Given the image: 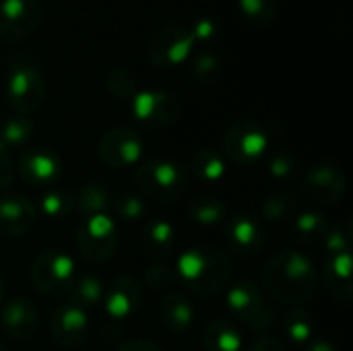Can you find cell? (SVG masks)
<instances>
[{
  "mask_svg": "<svg viewBox=\"0 0 353 351\" xmlns=\"http://www.w3.org/2000/svg\"><path fill=\"white\" fill-rule=\"evenodd\" d=\"M157 314H159V321L165 327V331H170L174 335L186 333L194 323V306L180 292L165 294L157 304Z\"/></svg>",
  "mask_w": 353,
  "mask_h": 351,
  "instance_id": "obj_21",
  "label": "cell"
},
{
  "mask_svg": "<svg viewBox=\"0 0 353 351\" xmlns=\"http://www.w3.org/2000/svg\"><path fill=\"white\" fill-rule=\"evenodd\" d=\"M110 190L105 188V184L93 180V182H85L77 192H74V209L83 215V217H91V215H99L105 213V209L110 207Z\"/></svg>",
  "mask_w": 353,
  "mask_h": 351,
  "instance_id": "obj_25",
  "label": "cell"
},
{
  "mask_svg": "<svg viewBox=\"0 0 353 351\" xmlns=\"http://www.w3.org/2000/svg\"><path fill=\"white\" fill-rule=\"evenodd\" d=\"M242 14L256 25H271L279 14V0H238Z\"/></svg>",
  "mask_w": 353,
  "mask_h": 351,
  "instance_id": "obj_36",
  "label": "cell"
},
{
  "mask_svg": "<svg viewBox=\"0 0 353 351\" xmlns=\"http://www.w3.org/2000/svg\"><path fill=\"white\" fill-rule=\"evenodd\" d=\"M43 19L39 0H0V41L17 43L37 31Z\"/></svg>",
  "mask_w": 353,
  "mask_h": 351,
  "instance_id": "obj_11",
  "label": "cell"
},
{
  "mask_svg": "<svg viewBox=\"0 0 353 351\" xmlns=\"http://www.w3.org/2000/svg\"><path fill=\"white\" fill-rule=\"evenodd\" d=\"M223 225H225L228 246L232 248L234 254H238L240 259H254L263 252L267 236L254 217L240 213L234 217H225Z\"/></svg>",
  "mask_w": 353,
  "mask_h": 351,
  "instance_id": "obj_15",
  "label": "cell"
},
{
  "mask_svg": "<svg viewBox=\"0 0 353 351\" xmlns=\"http://www.w3.org/2000/svg\"><path fill=\"white\" fill-rule=\"evenodd\" d=\"M50 331L58 345L66 350H74L83 345L89 337V319L87 312L79 306L66 302L60 304L50 319Z\"/></svg>",
  "mask_w": 353,
  "mask_h": 351,
  "instance_id": "obj_17",
  "label": "cell"
},
{
  "mask_svg": "<svg viewBox=\"0 0 353 351\" xmlns=\"http://www.w3.org/2000/svg\"><path fill=\"white\" fill-rule=\"evenodd\" d=\"M116 351H161V348L151 341V339H143V337H137V339H128L124 341Z\"/></svg>",
  "mask_w": 353,
  "mask_h": 351,
  "instance_id": "obj_42",
  "label": "cell"
},
{
  "mask_svg": "<svg viewBox=\"0 0 353 351\" xmlns=\"http://www.w3.org/2000/svg\"><path fill=\"white\" fill-rule=\"evenodd\" d=\"M37 219L35 205L17 192L0 197V236L2 238H21L31 232Z\"/></svg>",
  "mask_w": 353,
  "mask_h": 351,
  "instance_id": "obj_18",
  "label": "cell"
},
{
  "mask_svg": "<svg viewBox=\"0 0 353 351\" xmlns=\"http://www.w3.org/2000/svg\"><path fill=\"white\" fill-rule=\"evenodd\" d=\"M302 188L310 201L331 207L343 199L347 182H345V174L339 166L329 163V161H319L306 170Z\"/></svg>",
  "mask_w": 353,
  "mask_h": 351,
  "instance_id": "obj_13",
  "label": "cell"
},
{
  "mask_svg": "<svg viewBox=\"0 0 353 351\" xmlns=\"http://www.w3.org/2000/svg\"><path fill=\"white\" fill-rule=\"evenodd\" d=\"M267 172L275 180H290L300 172V166H298V159L290 151H275L271 153L267 161Z\"/></svg>",
  "mask_w": 353,
  "mask_h": 351,
  "instance_id": "obj_37",
  "label": "cell"
},
{
  "mask_svg": "<svg viewBox=\"0 0 353 351\" xmlns=\"http://www.w3.org/2000/svg\"><path fill=\"white\" fill-rule=\"evenodd\" d=\"M141 302H143V285L139 283V279L130 275H118L116 279H112L105 285L101 298L103 310L114 321L130 319L141 308Z\"/></svg>",
  "mask_w": 353,
  "mask_h": 351,
  "instance_id": "obj_16",
  "label": "cell"
},
{
  "mask_svg": "<svg viewBox=\"0 0 353 351\" xmlns=\"http://www.w3.org/2000/svg\"><path fill=\"white\" fill-rule=\"evenodd\" d=\"M105 87L108 91L118 97V99H132V95L139 91V79L137 74L126 68V66H116L108 72L105 77Z\"/></svg>",
  "mask_w": 353,
  "mask_h": 351,
  "instance_id": "obj_35",
  "label": "cell"
},
{
  "mask_svg": "<svg viewBox=\"0 0 353 351\" xmlns=\"http://www.w3.org/2000/svg\"><path fill=\"white\" fill-rule=\"evenodd\" d=\"M190 172L205 184H217L225 176V159L219 151L205 147L199 149L190 159Z\"/></svg>",
  "mask_w": 353,
  "mask_h": 351,
  "instance_id": "obj_24",
  "label": "cell"
},
{
  "mask_svg": "<svg viewBox=\"0 0 353 351\" xmlns=\"http://www.w3.org/2000/svg\"><path fill=\"white\" fill-rule=\"evenodd\" d=\"M228 308L232 317L246 323L259 333H267L277 323L275 308L265 300L261 288L250 279H240L232 283L228 292Z\"/></svg>",
  "mask_w": 353,
  "mask_h": 351,
  "instance_id": "obj_8",
  "label": "cell"
},
{
  "mask_svg": "<svg viewBox=\"0 0 353 351\" xmlns=\"http://www.w3.org/2000/svg\"><path fill=\"white\" fill-rule=\"evenodd\" d=\"M0 122H2V116H0Z\"/></svg>",
  "mask_w": 353,
  "mask_h": 351,
  "instance_id": "obj_47",
  "label": "cell"
},
{
  "mask_svg": "<svg viewBox=\"0 0 353 351\" xmlns=\"http://www.w3.org/2000/svg\"><path fill=\"white\" fill-rule=\"evenodd\" d=\"M143 155V139L126 126H116L101 134L97 143V157L112 170L134 168Z\"/></svg>",
  "mask_w": 353,
  "mask_h": 351,
  "instance_id": "obj_12",
  "label": "cell"
},
{
  "mask_svg": "<svg viewBox=\"0 0 353 351\" xmlns=\"http://www.w3.org/2000/svg\"><path fill=\"white\" fill-rule=\"evenodd\" d=\"M188 31H190L194 43L196 41L199 43H213L219 37V23L209 14H201L188 25Z\"/></svg>",
  "mask_w": 353,
  "mask_h": 351,
  "instance_id": "obj_40",
  "label": "cell"
},
{
  "mask_svg": "<svg viewBox=\"0 0 353 351\" xmlns=\"http://www.w3.org/2000/svg\"><path fill=\"white\" fill-rule=\"evenodd\" d=\"M4 95L8 106L31 116L46 101V79L39 58L29 52H14L4 62Z\"/></svg>",
  "mask_w": 353,
  "mask_h": 351,
  "instance_id": "obj_3",
  "label": "cell"
},
{
  "mask_svg": "<svg viewBox=\"0 0 353 351\" xmlns=\"http://www.w3.org/2000/svg\"><path fill=\"white\" fill-rule=\"evenodd\" d=\"M14 170L19 172L25 184L35 188H48V186H56L62 172V163L52 149L33 147L23 151Z\"/></svg>",
  "mask_w": 353,
  "mask_h": 351,
  "instance_id": "obj_14",
  "label": "cell"
},
{
  "mask_svg": "<svg viewBox=\"0 0 353 351\" xmlns=\"http://www.w3.org/2000/svg\"><path fill=\"white\" fill-rule=\"evenodd\" d=\"M103 281L97 277V275H83L79 279H74L72 288H70V304L79 306L81 310H89V308H95L101 304V298H103Z\"/></svg>",
  "mask_w": 353,
  "mask_h": 351,
  "instance_id": "obj_31",
  "label": "cell"
},
{
  "mask_svg": "<svg viewBox=\"0 0 353 351\" xmlns=\"http://www.w3.org/2000/svg\"><path fill=\"white\" fill-rule=\"evenodd\" d=\"M194 50V39L188 31V25L172 21L161 27L151 35L147 43V56L153 66L161 70L178 68L186 64L192 56Z\"/></svg>",
  "mask_w": 353,
  "mask_h": 351,
  "instance_id": "obj_9",
  "label": "cell"
},
{
  "mask_svg": "<svg viewBox=\"0 0 353 351\" xmlns=\"http://www.w3.org/2000/svg\"><path fill=\"white\" fill-rule=\"evenodd\" d=\"M325 250L329 257L335 254H343V252H352V232H350V221H345L343 225H333L329 228V232L323 238Z\"/></svg>",
  "mask_w": 353,
  "mask_h": 351,
  "instance_id": "obj_38",
  "label": "cell"
},
{
  "mask_svg": "<svg viewBox=\"0 0 353 351\" xmlns=\"http://www.w3.org/2000/svg\"><path fill=\"white\" fill-rule=\"evenodd\" d=\"M0 327L14 341H25L33 337L37 329V310L33 302L27 298L8 300L0 312Z\"/></svg>",
  "mask_w": 353,
  "mask_h": 351,
  "instance_id": "obj_19",
  "label": "cell"
},
{
  "mask_svg": "<svg viewBox=\"0 0 353 351\" xmlns=\"http://www.w3.org/2000/svg\"><path fill=\"white\" fill-rule=\"evenodd\" d=\"M0 351H6V350H4V345H2V343H0Z\"/></svg>",
  "mask_w": 353,
  "mask_h": 351,
  "instance_id": "obj_46",
  "label": "cell"
},
{
  "mask_svg": "<svg viewBox=\"0 0 353 351\" xmlns=\"http://www.w3.org/2000/svg\"><path fill=\"white\" fill-rule=\"evenodd\" d=\"M33 130H35V124L29 116L12 114L0 122V145L4 149H19L31 141Z\"/></svg>",
  "mask_w": 353,
  "mask_h": 351,
  "instance_id": "obj_28",
  "label": "cell"
},
{
  "mask_svg": "<svg viewBox=\"0 0 353 351\" xmlns=\"http://www.w3.org/2000/svg\"><path fill=\"white\" fill-rule=\"evenodd\" d=\"M306 351H337V348L333 343L325 341V339H316V341L306 345Z\"/></svg>",
  "mask_w": 353,
  "mask_h": 351,
  "instance_id": "obj_44",
  "label": "cell"
},
{
  "mask_svg": "<svg viewBox=\"0 0 353 351\" xmlns=\"http://www.w3.org/2000/svg\"><path fill=\"white\" fill-rule=\"evenodd\" d=\"M283 327H285V333L288 337L298 343V345H308L310 339H312V333H314V321H312V314L304 308H294L285 321H283Z\"/></svg>",
  "mask_w": 353,
  "mask_h": 351,
  "instance_id": "obj_34",
  "label": "cell"
},
{
  "mask_svg": "<svg viewBox=\"0 0 353 351\" xmlns=\"http://www.w3.org/2000/svg\"><path fill=\"white\" fill-rule=\"evenodd\" d=\"M4 296H6V283H4V277L0 275V304L4 300Z\"/></svg>",
  "mask_w": 353,
  "mask_h": 351,
  "instance_id": "obj_45",
  "label": "cell"
},
{
  "mask_svg": "<svg viewBox=\"0 0 353 351\" xmlns=\"http://www.w3.org/2000/svg\"><path fill=\"white\" fill-rule=\"evenodd\" d=\"M74 261L60 248L41 250L31 263V283L37 292L50 298H60L74 283Z\"/></svg>",
  "mask_w": 353,
  "mask_h": 351,
  "instance_id": "obj_6",
  "label": "cell"
},
{
  "mask_svg": "<svg viewBox=\"0 0 353 351\" xmlns=\"http://www.w3.org/2000/svg\"><path fill=\"white\" fill-rule=\"evenodd\" d=\"M182 99L163 89H143L132 95L130 114L147 130H165L182 116Z\"/></svg>",
  "mask_w": 353,
  "mask_h": 351,
  "instance_id": "obj_7",
  "label": "cell"
},
{
  "mask_svg": "<svg viewBox=\"0 0 353 351\" xmlns=\"http://www.w3.org/2000/svg\"><path fill=\"white\" fill-rule=\"evenodd\" d=\"M263 283L273 300L298 306L316 294L319 271L300 250H279L267 261L263 269Z\"/></svg>",
  "mask_w": 353,
  "mask_h": 351,
  "instance_id": "obj_1",
  "label": "cell"
},
{
  "mask_svg": "<svg viewBox=\"0 0 353 351\" xmlns=\"http://www.w3.org/2000/svg\"><path fill=\"white\" fill-rule=\"evenodd\" d=\"M329 228H331L329 219L321 211H304V213L296 215V219H294L296 238L306 246H314V244L323 242Z\"/></svg>",
  "mask_w": 353,
  "mask_h": 351,
  "instance_id": "obj_29",
  "label": "cell"
},
{
  "mask_svg": "<svg viewBox=\"0 0 353 351\" xmlns=\"http://www.w3.org/2000/svg\"><path fill=\"white\" fill-rule=\"evenodd\" d=\"M14 176H17V170L6 153V149L0 145V192L6 190L12 182H14Z\"/></svg>",
  "mask_w": 353,
  "mask_h": 351,
  "instance_id": "obj_41",
  "label": "cell"
},
{
  "mask_svg": "<svg viewBox=\"0 0 353 351\" xmlns=\"http://www.w3.org/2000/svg\"><path fill=\"white\" fill-rule=\"evenodd\" d=\"M248 351H285V348L279 339H275L271 335H261L252 341Z\"/></svg>",
  "mask_w": 353,
  "mask_h": 351,
  "instance_id": "obj_43",
  "label": "cell"
},
{
  "mask_svg": "<svg viewBox=\"0 0 353 351\" xmlns=\"http://www.w3.org/2000/svg\"><path fill=\"white\" fill-rule=\"evenodd\" d=\"M203 348L205 351H240L242 331L230 319H215L203 333Z\"/></svg>",
  "mask_w": 353,
  "mask_h": 351,
  "instance_id": "obj_23",
  "label": "cell"
},
{
  "mask_svg": "<svg viewBox=\"0 0 353 351\" xmlns=\"http://www.w3.org/2000/svg\"><path fill=\"white\" fill-rule=\"evenodd\" d=\"M74 209V194L66 188L52 186L48 192H43L39 201V211L48 219H64Z\"/></svg>",
  "mask_w": 353,
  "mask_h": 351,
  "instance_id": "obj_32",
  "label": "cell"
},
{
  "mask_svg": "<svg viewBox=\"0 0 353 351\" xmlns=\"http://www.w3.org/2000/svg\"><path fill=\"white\" fill-rule=\"evenodd\" d=\"M134 184L145 199L155 203H172L186 192L188 178L186 170L172 159H149L137 168Z\"/></svg>",
  "mask_w": 353,
  "mask_h": 351,
  "instance_id": "obj_4",
  "label": "cell"
},
{
  "mask_svg": "<svg viewBox=\"0 0 353 351\" xmlns=\"http://www.w3.org/2000/svg\"><path fill=\"white\" fill-rule=\"evenodd\" d=\"M188 217L199 225H219L228 217V207L219 197L203 194L188 203Z\"/></svg>",
  "mask_w": 353,
  "mask_h": 351,
  "instance_id": "obj_27",
  "label": "cell"
},
{
  "mask_svg": "<svg viewBox=\"0 0 353 351\" xmlns=\"http://www.w3.org/2000/svg\"><path fill=\"white\" fill-rule=\"evenodd\" d=\"M273 126L259 120H238L223 137V155L240 168H250L267 155Z\"/></svg>",
  "mask_w": 353,
  "mask_h": 351,
  "instance_id": "obj_5",
  "label": "cell"
},
{
  "mask_svg": "<svg viewBox=\"0 0 353 351\" xmlns=\"http://www.w3.org/2000/svg\"><path fill=\"white\" fill-rule=\"evenodd\" d=\"M298 201L290 190H271L261 201V213L271 223H285L296 217Z\"/></svg>",
  "mask_w": 353,
  "mask_h": 351,
  "instance_id": "obj_26",
  "label": "cell"
},
{
  "mask_svg": "<svg viewBox=\"0 0 353 351\" xmlns=\"http://www.w3.org/2000/svg\"><path fill=\"white\" fill-rule=\"evenodd\" d=\"M77 248L87 263L99 265L110 261L118 248V228L105 213L83 217L77 228Z\"/></svg>",
  "mask_w": 353,
  "mask_h": 351,
  "instance_id": "obj_10",
  "label": "cell"
},
{
  "mask_svg": "<svg viewBox=\"0 0 353 351\" xmlns=\"http://www.w3.org/2000/svg\"><path fill=\"white\" fill-rule=\"evenodd\" d=\"M143 283H147L151 290H168L170 285L178 283V275L174 267H168L163 263H153L143 271Z\"/></svg>",
  "mask_w": 353,
  "mask_h": 351,
  "instance_id": "obj_39",
  "label": "cell"
},
{
  "mask_svg": "<svg viewBox=\"0 0 353 351\" xmlns=\"http://www.w3.org/2000/svg\"><path fill=\"white\" fill-rule=\"evenodd\" d=\"M323 283L327 292L341 304H350L353 298L352 283V252L329 257L323 269Z\"/></svg>",
  "mask_w": 353,
  "mask_h": 351,
  "instance_id": "obj_22",
  "label": "cell"
},
{
  "mask_svg": "<svg viewBox=\"0 0 353 351\" xmlns=\"http://www.w3.org/2000/svg\"><path fill=\"white\" fill-rule=\"evenodd\" d=\"M139 244L147 259L168 261L176 252V230L168 219L153 217L143 225Z\"/></svg>",
  "mask_w": 353,
  "mask_h": 351,
  "instance_id": "obj_20",
  "label": "cell"
},
{
  "mask_svg": "<svg viewBox=\"0 0 353 351\" xmlns=\"http://www.w3.org/2000/svg\"><path fill=\"white\" fill-rule=\"evenodd\" d=\"M178 283L196 296H217L230 285L232 261L225 250L217 246H192L184 250L174 267Z\"/></svg>",
  "mask_w": 353,
  "mask_h": 351,
  "instance_id": "obj_2",
  "label": "cell"
},
{
  "mask_svg": "<svg viewBox=\"0 0 353 351\" xmlns=\"http://www.w3.org/2000/svg\"><path fill=\"white\" fill-rule=\"evenodd\" d=\"M110 209L112 213L122 219V221H139L147 215V205H145V199L141 194H134V192H120L116 197L110 199Z\"/></svg>",
  "mask_w": 353,
  "mask_h": 351,
  "instance_id": "obj_33",
  "label": "cell"
},
{
  "mask_svg": "<svg viewBox=\"0 0 353 351\" xmlns=\"http://www.w3.org/2000/svg\"><path fill=\"white\" fill-rule=\"evenodd\" d=\"M221 72H223L221 58L209 50H201L190 60V74H192L194 83H199L201 87L217 85L221 81Z\"/></svg>",
  "mask_w": 353,
  "mask_h": 351,
  "instance_id": "obj_30",
  "label": "cell"
}]
</instances>
